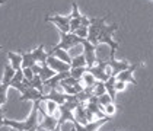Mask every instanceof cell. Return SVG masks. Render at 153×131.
<instances>
[{"instance_id":"cell-1","label":"cell","mask_w":153,"mask_h":131,"mask_svg":"<svg viewBox=\"0 0 153 131\" xmlns=\"http://www.w3.org/2000/svg\"><path fill=\"white\" fill-rule=\"evenodd\" d=\"M117 29H118L117 24H112V25H109V26L105 25V26L102 28V31L99 32V35H98V44H106V45H109V48H111L109 58H114L115 51L118 50V42H115V41L112 39V34H114Z\"/></svg>"},{"instance_id":"cell-23","label":"cell","mask_w":153,"mask_h":131,"mask_svg":"<svg viewBox=\"0 0 153 131\" xmlns=\"http://www.w3.org/2000/svg\"><path fill=\"white\" fill-rule=\"evenodd\" d=\"M96 82H98V80L94 77V74H92V73H89V72L85 73V74H83V77H82V80H80V83H83L85 87H94L95 84H96Z\"/></svg>"},{"instance_id":"cell-16","label":"cell","mask_w":153,"mask_h":131,"mask_svg":"<svg viewBox=\"0 0 153 131\" xmlns=\"http://www.w3.org/2000/svg\"><path fill=\"white\" fill-rule=\"evenodd\" d=\"M109 121V117H104V118H99L98 121H92V122H88L85 127H83V131H98V128L101 125H104L105 122Z\"/></svg>"},{"instance_id":"cell-12","label":"cell","mask_w":153,"mask_h":131,"mask_svg":"<svg viewBox=\"0 0 153 131\" xmlns=\"http://www.w3.org/2000/svg\"><path fill=\"white\" fill-rule=\"evenodd\" d=\"M48 56H53V57L61 60V61H64V63H67V64H70L71 63V56L69 54V51H66V50L51 48V50L48 51Z\"/></svg>"},{"instance_id":"cell-39","label":"cell","mask_w":153,"mask_h":131,"mask_svg":"<svg viewBox=\"0 0 153 131\" xmlns=\"http://www.w3.org/2000/svg\"><path fill=\"white\" fill-rule=\"evenodd\" d=\"M54 131H61V128H60V125H57V127H56V130Z\"/></svg>"},{"instance_id":"cell-14","label":"cell","mask_w":153,"mask_h":131,"mask_svg":"<svg viewBox=\"0 0 153 131\" xmlns=\"http://www.w3.org/2000/svg\"><path fill=\"white\" fill-rule=\"evenodd\" d=\"M76 122H79L80 125H86L88 124V118H86V107L85 104H79V107L76 108V114H74Z\"/></svg>"},{"instance_id":"cell-6","label":"cell","mask_w":153,"mask_h":131,"mask_svg":"<svg viewBox=\"0 0 153 131\" xmlns=\"http://www.w3.org/2000/svg\"><path fill=\"white\" fill-rule=\"evenodd\" d=\"M47 22H53L59 28L60 32H66L69 34L70 32V16H59V15H54V16H47L45 18Z\"/></svg>"},{"instance_id":"cell-37","label":"cell","mask_w":153,"mask_h":131,"mask_svg":"<svg viewBox=\"0 0 153 131\" xmlns=\"http://www.w3.org/2000/svg\"><path fill=\"white\" fill-rule=\"evenodd\" d=\"M124 89H126V83L117 80V82H115V90H117V92H123Z\"/></svg>"},{"instance_id":"cell-32","label":"cell","mask_w":153,"mask_h":131,"mask_svg":"<svg viewBox=\"0 0 153 131\" xmlns=\"http://www.w3.org/2000/svg\"><path fill=\"white\" fill-rule=\"evenodd\" d=\"M82 15L79 13V7H77V3H71V15H70V19H77L80 18Z\"/></svg>"},{"instance_id":"cell-36","label":"cell","mask_w":153,"mask_h":131,"mask_svg":"<svg viewBox=\"0 0 153 131\" xmlns=\"http://www.w3.org/2000/svg\"><path fill=\"white\" fill-rule=\"evenodd\" d=\"M80 22H82V26H91V18H88V16H83L82 15V18H80Z\"/></svg>"},{"instance_id":"cell-7","label":"cell","mask_w":153,"mask_h":131,"mask_svg":"<svg viewBox=\"0 0 153 131\" xmlns=\"http://www.w3.org/2000/svg\"><path fill=\"white\" fill-rule=\"evenodd\" d=\"M47 64H48V67H51L56 73L70 72V69H71L70 64H67V63H64V61H61V60L56 58V57H53V56H48Z\"/></svg>"},{"instance_id":"cell-24","label":"cell","mask_w":153,"mask_h":131,"mask_svg":"<svg viewBox=\"0 0 153 131\" xmlns=\"http://www.w3.org/2000/svg\"><path fill=\"white\" fill-rule=\"evenodd\" d=\"M31 87L36 89V90L41 92V93H44V82H42V79H41L38 74H35L34 79L31 80Z\"/></svg>"},{"instance_id":"cell-28","label":"cell","mask_w":153,"mask_h":131,"mask_svg":"<svg viewBox=\"0 0 153 131\" xmlns=\"http://www.w3.org/2000/svg\"><path fill=\"white\" fill-rule=\"evenodd\" d=\"M9 87H10L9 84L0 83V102H1V105H4L7 101V89Z\"/></svg>"},{"instance_id":"cell-13","label":"cell","mask_w":153,"mask_h":131,"mask_svg":"<svg viewBox=\"0 0 153 131\" xmlns=\"http://www.w3.org/2000/svg\"><path fill=\"white\" fill-rule=\"evenodd\" d=\"M32 57L35 58L36 64H45L47 63V58H48V53L44 51V45H38V48H35L32 51Z\"/></svg>"},{"instance_id":"cell-27","label":"cell","mask_w":153,"mask_h":131,"mask_svg":"<svg viewBox=\"0 0 153 131\" xmlns=\"http://www.w3.org/2000/svg\"><path fill=\"white\" fill-rule=\"evenodd\" d=\"M45 108H47L48 115H56L57 111H59V105L54 101H50V99H45Z\"/></svg>"},{"instance_id":"cell-38","label":"cell","mask_w":153,"mask_h":131,"mask_svg":"<svg viewBox=\"0 0 153 131\" xmlns=\"http://www.w3.org/2000/svg\"><path fill=\"white\" fill-rule=\"evenodd\" d=\"M3 114H1V111H0V127H1V125H3Z\"/></svg>"},{"instance_id":"cell-15","label":"cell","mask_w":153,"mask_h":131,"mask_svg":"<svg viewBox=\"0 0 153 131\" xmlns=\"http://www.w3.org/2000/svg\"><path fill=\"white\" fill-rule=\"evenodd\" d=\"M44 99H50V101H54L57 105H63L64 102H66V95H63V93H60L57 92L56 89H51L50 90V93L48 95H44Z\"/></svg>"},{"instance_id":"cell-20","label":"cell","mask_w":153,"mask_h":131,"mask_svg":"<svg viewBox=\"0 0 153 131\" xmlns=\"http://www.w3.org/2000/svg\"><path fill=\"white\" fill-rule=\"evenodd\" d=\"M57 73L54 72L51 67H48V64L45 63V64H41V73H39V77L42 79V82H45V80H48V79H51L53 76H56Z\"/></svg>"},{"instance_id":"cell-22","label":"cell","mask_w":153,"mask_h":131,"mask_svg":"<svg viewBox=\"0 0 153 131\" xmlns=\"http://www.w3.org/2000/svg\"><path fill=\"white\" fill-rule=\"evenodd\" d=\"M70 67H71V69H76V67H88V64H86V58H85L83 53H82V54H79V56L71 57Z\"/></svg>"},{"instance_id":"cell-31","label":"cell","mask_w":153,"mask_h":131,"mask_svg":"<svg viewBox=\"0 0 153 131\" xmlns=\"http://www.w3.org/2000/svg\"><path fill=\"white\" fill-rule=\"evenodd\" d=\"M112 102H114L112 98L108 95V93L99 96V105H101V107H106V105H109V104H112Z\"/></svg>"},{"instance_id":"cell-8","label":"cell","mask_w":153,"mask_h":131,"mask_svg":"<svg viewBox=\"0 0 153 131\" xmlns=\"http://www.w3.org/2000/svg\"><path fill=\"white\" fill-rule=\"evenodd\" d=\"M106 63H108V66L111 67V76H114V77H117L121 72L130 69V64L127 61H118V60H115V58H109Z\"/></svg>"},{"instance_id":"cell-41","label":"cell","mask_w":153,"mask_h":131,"mask_svg":"<svg viewBox=\"0 0 153 131\" xmlns=\"http://www.w3.org/2000/svg\"><path fill=\"white\" fill-rule=\"evenodd\" d=\"M38 128H31V130H28V131H36Z\"/></svg>"},{"instance_id":"cell-3","label":"cell","mask_w":153,"mask_h":131,"mask_svg":"<svg viewBox=\"0 0 153 131\" xmlns=\"http://www.w3.org/2000/svg\"><path fill=\"white\" fill-rule=\"evenodd\" d=\"M60 36H61L60 44L54 45L53 48H59V50H66V51H67V50H71V48H74L82 44V38H79L76 34H71V32H69V34L60 32Z\"/></svg>"},{"instance_id":"cell-30","label":"cell","mask_w":153,"mask_h":131,"mask_svg":"<svg viewBox=\"0 0 153 131\" xmlns=\"http://www.w3.org/2000/svg\"><path fill=\"white\" fill-rule=\"evenodd\" d=\"M74 34L79 36V38H82V39H88V35H89V28H88V26H80Z\"/></svg>"},{"instance_id":"cell-35","label":"cell","mask_w":153,"mask_h":131,"mask_svg":"<svg viewBox=\"0 0 153 131\" xmlns=\"http://www.w3.org/2000/svg\"><path fill=\"white\" fill-rule=\"evenodd\" d=\"M61 87L66 92V95H77V90L74 89V86H61Z\"/></svg>"},{"instance_id":"cell-19","label":"cell","mask_w":153,"mask_h":131,"mask_svg":"<svg viewBox=\"0 0 153 131\" xmlns=\"http://www.w3.org/2000/svg\"><path fill=\"white\" fill-rule=\"evenodd\" d=\"M15 72H16V70H13V67L10 66V64H6V66H4V73H3L1 83L9 84V86H10V82H12L13 76H15Z\"/></svg>"},{"instance_id":"cell-33","label":"cell","mask_w":153,"mask_h":131,"mask_svg":"<svg viewBox=\"0 0 153 131\" xmlns=\"http://www.w3.org/2000/svg\"><path fill=\"white\" fill-rule=\"evenodd\" d=\"M104 114H105L106 117L114 115V114H115V105H114V104H109V105L104 107Z\"/></svg>"},{"instance_id":"cell-11","label":"cell","mask_w":153,"mask_h":131,"mask_svg":"<svg viewBox=\"0 0 153 131\" xmlns=\"http://www.w3.org/2000/svg\"><path fill=\"white\" fill-rule=\"evenodd\" d=\"M57 125H59V119L56 115H47V117H44V121L41 124H38L39 128L47 131H54Z\"/></svg>"},{"instance_id":"cell-9","label":"cell","mask_w":153,"mask_h":131,"mask_svg":"<svg viewBox=\"0 0 153 131\" xmlns=\"http://www.w3.org/2000/svg\"><path fill=\"white\" fill-rule=\"evenodd\" d=\"M136 67H137V64H133V66H130V69L124 70V72H121L117 76V80L118 82H124V83L137 84L136 79H134V76H133V73H134V70H136Z\"/></svg>"},{"instance_id":"cell-17","label":"cell","mask_w":153,"mask_h":131,"mask_svg":"<svg viewBox=\"0 0 153 131\" xmlns=\"http://www.w3.org/2000/svg\"><path fill=\"white\" fill-rule=\"evenodd\" d=\"M7 58L10 61V66L13 70H19L22 69V56L21 54H15V53H7Z\"/></svg>"},{"instance_id":"cell-44","label":"cell","mask_w":153,"mask_h":131,"mask_svg":"<svg viewBox=\"0 0 153 131\" xmlns=\"http://www.w3.org/2000/svg\"><path fill=\"white\" fill-rule=\"evenodd\" d=\"M0 50H3V47H1V45H0Z\"/></svg>"},{"instance_id":"cell-5","label":"cell","mask_w":153,"mask_h":131,"mask_svg":"<svg viewBox=\"0 0 153 131\" xmlns=\"http://www.w3.org/2000/svg\"><path fill=\"white\" fill-rule=\"evenodd\" d=\"M82 45H83V56L86 58V64L88 67H94L96 64V45L91 44L88 39H82Z\"/></svg>"},{"instance_id":"cell-43","label":"cell","mask_w":153,"mask_h":131,"mask_svg":"<svg viewBox=\"0 0 153 131\" xmlns=\"http://www.w3.org/2000/svg\"><path fill=\"white\" fill-rule=\"evenodd\" d=\"M0 111H1V102H0Z\"/></svg>"},{"instance_id":"cell-34","label":"cell","mask_w":153,"mask_h":131,"mask_svg":"<svg viewBox=\"0 0 153 131\" xmlns=\"http://www.w3.org/2000/svg\"><path fill=\"white\" fill-rule=\"evenodd\" d=\"M22 70H24L25 79L31 82V80L34 79V76H35V74H34V72H32V69H31V67H26V69H22Z\"/></svg>"},{"instance_id":"cell-40","label":"cell","mask_w":153,"mask_h":131,"mask_svg":"<svg viewBox=\"0 0 153 131\" xmlns=\"http://www.w3.org/2000/svg\"><path fill=\"white\" fill-rule=\"evenodd\" d=\"M7 0H0V4H3V3H6Z\"/></svg>"},{"instance_id":"cell-21","label":"cell","mask_w":153,"mask_h":131,"mask_svg":"<svg viewBox=\"0 0 153 131\" xmlns=\"http://www.w3.org/2000/svg\"><path fill=\"white\" fill-rule=\"evenodd\" d=\"M21 56H22V69L32 67L36 64L35 58L32 57V53H21Z\"/></svg>"},{"instance_id":"cell-29","label":"cell","mask_w":153,"mask_h":131,"mask_svg":"<svg viewBox=\"0 0 153 131\" xmlns=\"http://www.w3.org/2000/svg\"><path fill=\"white\" fill-rule=\"evenodd\" d=\"M24 79H25L24 70H22V69H19V70H16V72H15V76H13V79H12V82H10V83H22V82H24Z\"/></svg>"},{"instance_id":"cell-2","label":"cell","mask_w":153,"mask_h":131,"mask_svg":"<svg viewBox=\"0 0 153 131\" xmlns=\"http://www.w3.org/2000/svg\"><path fill=\"white\" fill-rule=\"evenodd\" d=\"M106 16L104 18H91V26H89V35L88 41L94 45H98V35L102 31V28L105 26Z\"/></svg>"},{"instance_id":"cell-42","label":"cell","mask_w":153,"mask_h":131,"mask_svg":"<svg viewBox=\"0 0 153 131\" xmlns=\"http://www.w3.org/2000/svg\"><path fill=\"white\" fill-rule=\"evenodd\" d=\"M9 131H19V130H13V128H10V130H9Z\"/></svg>"},{"instance_id":"cell-26","label":"cell","mask_w":153,"mask_h":131,"mask_svg":"<svg viewBox=\"0 0 153 131\" xmlns=\"http://www.w3.org/2000/svg\"><path fill=\"white\" fill-rule=\"evenodd\" d=\"M106 93V89H105V82H96V84L94 86V96H102Z\"/></svg>"},{"instance_id":"cell-25","label":"cell","mask_w":153,"mask_h":131,"mask_svg":"<svg viewBox=\"0 0 153 131\" xmlns=\"http://www.w3.org/2000/svg\"><path fill=\"white\" fill-rule=\"evenodd\" d=\"M88 73V67H76V69H70V76L77 79V80H82L83 74Z\"/></svg>"},{"instance_id":"cell-18","label":"cell","mask_w":153,"mask_h":131,"mask_svg":"<svg viewBox=\"0 0 153 131\" xmlns=\"http://www.w3.org/2000/svg\"><path fill=\"white\" fill-rule=\"evenodd\" d=\"M115 82H117V77H114V76H111L105 82L106 93L112 98V101H115V93H117V90H115Z\"/></svg>"},{"instance_id":"cell-10","label":"cell","mask_w":153,"mask_h":131,"mask_svg":"<svg viewBox=\"0 0 153 131\" xmlns=\"http://www.w3.org/2000/svg\"><path fill=\"white\" fill-rule=\"evenodd\" d=\"M41 99H44V93L38 92L34 87H28L21 96V101H32V102H35V101H41Z\"/></svg>"},{"instance_id":"cell-4","label":"cell","mask_w":153,"mask_h":131,"mask_svg":"<svg viewBox=\"0 0 153 131\" xmlns=\"http://www.w3.org/2000/svg\"><path fill=\"white\" fill-rule=\"evenodd\" d=\"M106 66H108L106 61H99V60H98L94 67H88V72L92 73L94 77L98 82H106V80L111 77V76H108V73H106Z\"/></svg>"},{"instance_id":"cell-45","label":"cell","mask_w":153,"mask_h":131,"mask_svg":"<svg viewBox=\"0 0 153 131\" xmlns=\"http://www.w3.org/2000/svg\"><path fill=\"white\" fill-rule=\"evenodd\" d=\"M150 1H153V0H150Z\"/></svg>"}]
</instances>
